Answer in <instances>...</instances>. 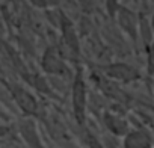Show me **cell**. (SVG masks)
Wrapping results in <instances>:
<instances>
[{"mask_svg": "<svg viewBox=\"0 0 154 148\" xmlns=\"http://www.w3.org/2000/svg\"><path fill=\"white\" fill-rule=\"evenodd\" d=\"M103 124L107 128V131L115 137H124L130 131L128 121L122 115L113 113V112H109V110L103 113Z\"/></svg>", "mask_w": 154, "mask_h": 148, "instance_id": "5", "label": "cell"}, {"mask_svg": "<svg viewBox=\"0 0 154 148\" xmlns=\"http://www.w3.org/2000/svg\"><path fill=\"white\" fill-rule=\"evenodd\" d=\"M122 148H154V137L145 127L130 128L122 137Z\"/></svg>", "mask_w": 154, "mask_h": 148, "instance_id": "3", "label": "cell"}, {"mask_svg": "<svg viewBox=\"0 0 154 148\" xmlns=\"http://www.w3.org/2000/svg\"><path fill=\"white\" fill-rule=\"evenodd\" d=\"M149 23H151V27H152V30H154V11H152V15H151V20H149Z\"/></svg>", "mask_w": 154, "mask_h": 148, "instance_id": "12", "label": "cell"}, {"mask_svg": "<svg viewBox=\"0 0 154 148\" xmlns=\"http://www.w3.org/2000/svg\"><path fill=\"white\" fill-rule=\"evenodd\" d=\"M139 36L142 38V42H143V47H145V51L151 47L152 44V39H154V30L151 27V23L146 17L143 15H139Z\"/></svg>", "mask_w": 154, "mask_h": 148, "instance_id": "9", "label": "cell"}, {"mask_svg": "<svg viewBox=\"0 0 154 148\" xmlns=\"http://www.w3.org/2000/svg\"><path fill=\"white\" fill-rule=\"evenodd\" d=\"M12 95H14L15 103L18 104V107H20L24 113H27V115H35V113L38 112V103H36L35 97H33L30 92L24 91L23 88L14 86V88H12Z\"/></svg>", "mask_w": 154, "mask_h": 148, "instance_id": "7", "label": "cell"}, {"mask_svg": "<svg viewBox=\"0 0 154 148\" xmlns=\"http://www.w3.org/2000/svg\"><path fill=\"white\" fill-rule=\"evenodd\" d=\"M103 72L106 74V77L116 80V82H121V83H133V82L140 80V77H142L140 71L136 66L128 65V63H122V62L104 66Z\"/></svg>", "mask_w": 154, "mask_h": 148, "instance_id": "2", "label": "cell"}, {"mask_svg": "<svg viewBox=\"0 0 154 148\" xmlns=\"http://www.w3.org/2000/svg\"><path fill=\"white\" fill-rule=\"evenodd\" d=\"M146 72L148 76H154V50H146Z\"/></svg>", "mask_w": 154, "mask_h": 148, "instance_id": "11", "label": "cell"}, {"mask_svg": "<svg viewBox=\"0 0 154 148\" xmlns=\"http://www.w3.org/2000/svg\"><path fill=\"white\" fill-rule=\"evenodd\" d=\"M42 65H44V69H45L47 72H50V74H57V76H62V74L66 71L65 65L60 62V59H59L51 50L45 53Z\"/></svg>", "mask_w": 154, "mask_h": 148, "instance_id": "8", "label": "cell"}, {"mask_svg": "<svg viewBox=\"0 0 154 148\" xmlns=\"http://www.w3.org/2000/svg\"><path fill=\"white\" fill-rule=\"evenodd\" d=\"M119 27L136 42L139 36V15L127 6H119L116 11Z\"/></svg>", "mask_w": 154, "mask_h": 148, "instance_id": "4", "label": "cell"}, {"mask_svg": "<svg viewBox=\"0 0 154 148\" xmlns=\"http://www.w3.org/2000/svg\"><path fill=\"white\" fill-rule=\"evenodd\" d=\"M86 143H88V148H104L103 142L91 131L86 133Z\"/></svg>", "mask_w": 154, "mask_h": 148, "instance_id": "10", "label": "cell"}, {"mask_svg": "<svg viewBox=\"0 0 154 148\" xmlns=\"http://www.w3.org/2000/svg\"><path fill=\"white\" fill-rule=\"evenodd\" d=\"M88 92L86 85L82 77V72H77V76L72 82V92H71V101H72V113L79 125H83L86 121V101H88Z\"/></svg>", "mask_w": 154, "mask_h": 148, "instance_id": "1", "label": "cell"}, {"mask_svg": "<svg viewBox=\"0 0 154 148\" xmlns=\"http://www.w3.org/2000/svg\"><path fill=\"white\" fill-rule=\"evenodd\" d=\"M149 48H152V50H154V39H152V44H151V47H149Z\"/></svg>", "mask_w": 154, "mask_h": 148, "instance_id": "13", "label": "cell"}, {"mask_svg": "<svg viewBox=\"0 0 154 148\" xmlns=\"http://www.w3.org/2000/svg\"><path fill=\"white\" fill-rule=\"evenodd\" d=\"M18 131H20L23 140L27 143L29 148H45L39 134H38L36 124H35L33 119H30V118L21 119L20 124H18Z\"/></svg>", "mask_w": 154, "mask_h": 148, "instance_id": "6", "label": "cell"}]
</instances>
